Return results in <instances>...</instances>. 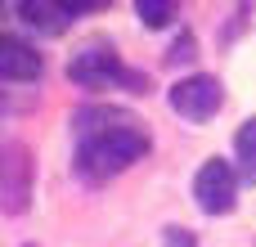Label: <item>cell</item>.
Instances as JSON below:
<instances>
[{
	"mask_svg": "<svg viewBox=\"0 0 256 247\" xmlns=\"http://www.w3.org/2000/svg\"><path fill=\"white\" fill-rule=\"evenodd\" d=\"M234 158H238V176L256 184V117H248L234 135Z\"/></svg>",
	"mask_w": 256,
	"mask_h": 247,
	"instance_id": "cell-8",
	"label": "cell"
},
{
	"mask_svg": "<svg viewBox=\"0 0 256 247\" xmlns=\"http://www.w3.org/2000/svg\"><path fill=\"white\" fill-rule=\"evenodd\" d=\"M194 198H198L202 212L225 216V212L234 207V166L220 162V158H207L202 171L194 176Z\"/></svg>",
	"mask_w": 256,
	"mask_h": 247,
	"instance_id": "cell-5",
	"label": "cell"
},
{
	"mask_svg": "<svg viewBox=\"0 0 256 247\" xmlns=\"http://www.w3.org/2000/svg\"><path fill=\"white\" fill-rule=\"evenodd\" d=\"M162 243H166V247H194V234L176 225V230H166V234H162Z\"/></svg>",
	"mask_w": 256,
	"mask_h": 247,
	"instance_id": "cell-11",
	"label": "cell"
},
{
	"mask_svg": "<svg viewBox=\"0 0 256 247\" xmlns=\"http://www.w3.org/2000/svg\"><path fill=\"white\" fill-rule=\"evenodd\" d=\"M40 54L14 32H0V81H36L40 76Z\"/></svg>",
	"mask_w": 256,
	"mask_h": 247,
	"instance_id": "cell-6",
	"label": "cell"
},
{
	"mask_svg": "<svg viewBox=\"0 0 256 247\" xmlns=\"http://www.w3.org/2000/svg\"><path fill=\"white\" fill-rule=\"evenodd\" d=\"M148 153V130L122 108H81L76 112V176L104 184L135 166Z\"/></svg>",
	"mask_w": 256,
	"mask_h": 247,
	"instance_id": "cell-1",
	"label": "cell"
},
{
	"mask_svg": "<svg viewBox=\"0 0 256 247\" xmlns=\"http://www.w3.org/2000/svg\"><path fill=\"white\" fill-rule=\"evenodd\" d=\"M220 104H225V90H220V81L207 76V72L184 76V81L171 86V108H176L180 117H189V122H207V117H216Z\"/></svg>",
	"mask_w": 256,
	"mask_h": 247,
	"instance_id": "cell-4",
	"label": "cell"
},
{
	"mask_svg": "<svg viewBox=\"0 0 256 247\" xmlns=\"http://www.w3.org/2000/svg\"><path fill=\"white\" fill-rule=\"evenodd\" d=\"M194 58V36H180L171 50H166V63H189Z\"/></svg>",
	"mask_w": 256,
	"mask_h": 247,
	"instance_id": "cell-10",
	"label": "cell"
},
{
	"mask_svg": "<svg viewBox=\"0 0 256 247\" xmlns=\"http://www.w3.org/2000/svg\"><path fill=\"white\" fill-rule=\"evenodd\" d=\"M32 180H36L32 148L18 140L0 144V212L4 216H22L32 207Z\"/></svg>",
	"mask_w": 256,
	"mask_h": 247,
	"instance_id": "cell-3",
	"label": "cell"
},
{
	"mask_svg": "<svg viewBox=\"0 0 256 247\" xmlns=\"http://www.w3.org/2000/svg\"><path fill=\"white\" fill-rule=\"evenodd\" d=\"M68 76H72L81 90H108V86H126L130 94H144V90H148V76H144V72H130V68L117 58V50H112L108 40L81 45V50L72 54V63H68Z\"/></svg>",
	"mask_w": 256,
	"mask_h": 247,
	"instance_id": "cell-2",
	"label": "cell"
},
{
	"mask_svg": "<svg viewBox=\"0 0 256 247\" xmlns=\"http://www.w3.org/2000/svg\"><path fill=\"white\" fill-rule=\"evenodd\" d=\"M18 14H22L27 27H36V32H45V36H58V32L72 22V9H68V4H50V0H22Z\"/></svg>",
	"mask_w": 256,
	"mask_h": 247,
	"instance_id": "cell-7",
	"label": "cell"
},
{
	"mask_svg": "<svg viewBox=\"0 0 256 247\" xmlns=\"http://www.w3.org/2000/svg\"><path fill=\"white\" fill-rule=\"evenodd\" d=\"M135 14L144 18V27H166V22L176 18V4H162V0H140V4H135Z\"/></svg>",
	"mask_w": 256,
	"mask_h": 247,
	"instance_id": "cell-9",
	"label": "cell"
}]
</instances>
